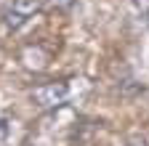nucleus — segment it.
I'll return each mask as SVG.
<instances>
[{
  "mask_svg": "<svg viewBox=\"0 0 149 146\" xmlns=\"http://www.w3.org/2000/svg\"><path fill=\"white\" fill-rule=\"evenodd\" d=\"M29 98L37 104V109L43 112H56L69 101V85L67 82H43V85H35L29 90Z\"/></svg>",
  "mask_w": 149,
  "mask_h": 146,
  "instance_id": "obj_1",
  "label": "nucleus"
},
{
  "mask_svg": "<svg viewBox=\"0 0 149 146\" xmlns=\"http://www.w3.org/2000/svg\"><path fill=\"white\" fill-rule=\"evenodd\" d=\"M40 8H43V0H11V3L6 6V11H3V24L11 32H16L29 19H35V13Z\"/></svg>",
  "mask_w": 149,
  "mask_h": 146,
  "instance_id": "obj_2",
  "label": "nucleus"
},
{
  "mask_svg": "<svg viewBox=\"0 0 149 146\" xmlns=\"http://www.w3.org/2000/svg\"><path fill=\"white\" fill-rule=\"evenodd\" d=\"M27 138V127L16 117L0 114V146H22Z\"/></svg>",
  "mask_w": 149,
  "mask_h": 146,
  "instance_id": "obj_3",
  "label": "nucleus"
},
{
  "mask_svg": "<svg viewBox=\"0 0 149 146\" xmlns=\"http://www.w3.org/2000/svg\"><path fill=\"white\" fill-rule=\"evenodd\" d=\"M22 61H24L27 69H45V66H48V56L43 53L40 45H29V48L22 53Z\"/></svg>",
  "mask_w": 149,
  "mask_h": 146,
  "instance_id": "obj_4",
  "label": "nucleus"
},
{
  "mask_svg": "<svg viewBox=\"0 0 149 146\" xmlns=\"http://www.w3.org/2000/svg\"><path fill=\"white\" fill-rule=\"evenodd\" d=\"M45 3H48L51 8H56V11L67 13V11H72V8H74V3H77V0H45Z\"/></svg>",
  "mask_w": 149,
  "mask_h": 146,
  "instance_id": "obj_5",
  "label": "nucleus"
},
{
  "mask_svg": "<svg viewBox=\"0 0 149 146\" xmlns=\"http://www.w3.org/2000/svg\"><path fill=\"white\" fill-rule=\"evenodd\" d=\"M130 3L136 6V11L139 13H144V16H149V0H130Z\"/></svg>",
  "mask_w": 149,
  "mask_h": 146,
  "instance_id": "obj_6",
  "label": "nucleus"
},
{
  "mask_svg": "<svg viewBox=\"0 0 149 146\" xmlns=\"http://www.w3.org/2000/svg\"><path fill=\"white\" fill-rule=\"evenodd\" d=\"M128 146H146V143H144V141H130Z\"/></svg>",
  "mask_w": 149,
  "mask_h": 146,
  "instance_id": "obj_7",
  "label": "nucleus"
}]
</instances>
